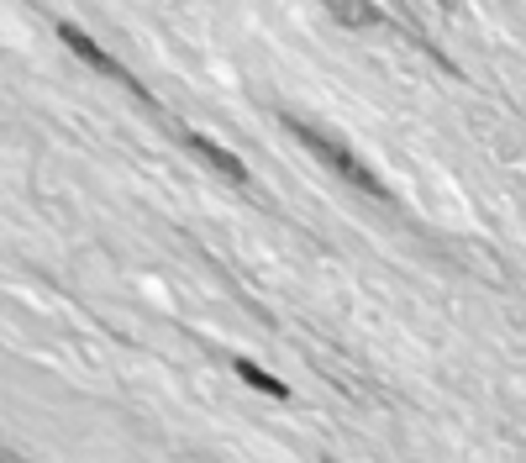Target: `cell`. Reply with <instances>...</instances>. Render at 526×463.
Listing matches in <instances>:
<instances>
[{
  "mask_svg": "<svg viewBox=\"0 0 526 463\" xmlns=\"http://www.w3.org/2000/svg\"><path fill=\"white\" fill-rule=\"evenodd\" d=\"M237 374H242V379H247L253 390L274 395V401H285V395H290V385H285V379H274L269 369H258V363H247V358H237Z\"/></svg>",
  "mask_w": 526,
  "mask_h": 463,
  "instance_id": "4",
  "label": "cell"
},
{
  "mask_svg": "<svg viewBox=\"0 0 526 463\" xmlns=\"http://www.w3.org/2000/svg\"><path fill=\"white\" fill-rule=\"evenodd\" d=\"M285 126H290L295 137H300V142H305V148H311V153H316V158H321L327 169H337L343 179H348V184H358L363 195H374V200H384V195H390V190H384V179H379V174L368 169L363 158H352V153L343 148V142H332V137H321L316 126H305V121H295V116H285Z\"/></svg>",
  "mask_w": 526,
  "mask_h": 463,
  "instance_id": "1",
  "label": "cell"
},
{
  "mask_svg": "<svg viewBox=\"0 0 526 463\" xmlns=\"http://www.w3.org/2000/svg\"><path fill=\"white\" fill-rule=\"evenodd\" d=\"M59 37H63V43H69V48H74L79 58H85V63H95L101 74H111V79H126V74H121L117 63H111V58L101 53V48H95V43H90V37H85L79 27H69V21H63V27H59ZM126 85H132V79H126Z\"/></svg>",
  "mask_w": 526,
  "mask_h": 463,
  "instance_id": "3",
  "label": "cell"
},
{
  "mask_svg": "<svg viewBox=\"0 0 526 463\" xmlns=\"http://www.w3.org/2000/svg\"><path fill=\"white\" fill-rule=\"evenodd\" d=\"M190 148H195V153H200V158H206L211 169H222V174H227L232 184H247V164H242L237 153H227L222 142H211L206 132H190Z\"/></svg>",
  "mask_w": 526,
  "mask_h": 463,
  "instance_id": "2",
  "label": "cell"
},
{
  "mask_svg": "<svg viewBox=\"0 0 526 463\" xmlns=\"http://www.w3.org/2000/svg\"><path fill=\"white\" fill-rule=\"evenodd\" d=\"M327 11L343 16V21H352V27H358V21H374V11H363V5H327Z\"/></svg>",
  "mask_w": 526,
  "mask_h": 463,
  "instance_id": "5",
  "label": "cell"
}]
</instances>
